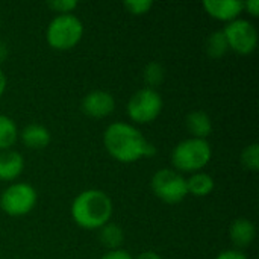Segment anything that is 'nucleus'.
<instances>
[{"instance_id":"8","label":"nucleus","mask_w":259,"mask_h":259,"mask_svg":"<svg viewBox=\"0 0 259 259\" xmlns=\"http://www.w3.org/2000/svg\"><path fill=\"white\" fill-rule=\"evenodd\" d=\"M229 50L237 52L238 55H250L258 46V30L249 21L237 18L228 23L223 29Z\"/></svg>"},{"instance_id":"7","label":"nucleus","mask_w":259,"mask_h":259,"mask_svg":"<svg viewBox=\"0 0 259 259\" xmlns=\"http://www.w3.org/2000/svg\"><path fill=\"white\" fill-rule=\"evenodd\" d=\"M36 191L32 185L17 182L9 185L0 196V208L12 217L29 214L36 205Z\"/></svg>"},{"instance_id":"18","label":"nucleus","mask_w":259,"mask_h":259,"mask_svg":"<svg viewBox=\"0 0 259 259\" xmlns=\"http://www.w3.org/2000/svg\"><path fill=\"white\" fill-rule=\"evenodd\" d=\"M229 50L226 36L223 33V30H217L214 33H211L206 39V53L208 56L219 59L222 56H225Z\"/></svg>"},{"instance_id":"5","label":"nucleus","mask_w":259,"mask_h":259,"mask_svg":"<svg viewBox=\"0 0 259 259\" xmlns=\"http://www.w3.org/2000/svg\"><path fill=\"white\" fill-rule=\"evenodd\" d=\"M150 185L155 196L159 200L170 205L181 203L188 196L187 179L176 170H170V168L158 170L153 175Z\"/></svg>"},{"instance_id":"4","label":"nucleus","mask_w":259,"mask_h":259,"mask_svg":"<svg viewBox=\"0 0 259 259\" xmlns=\"http://www.w3.org/2000/svg\"><path fill=\"white\" fill-rule=\"evenodd\" d=\"M83 36V24L73 14L56 15L47 27V42L52 49L65 52L76 47Z\"/></svg>"},{"instance_id":"3","label":"nucleus","mask_w":259,"mask_h":259,"mask_svg":"<svg viewBox=\"0 0 259 259\" xmlns=\"http://www.w3.org/2000/svg\"><path fill=\"white\" fill-rule=\"evenodd\" d=\"M212 158V149L208 140L187 138L181 141L173 153L171 164L182 173H197L209 164Z\"/></svg>"},{"instance_id":"11","label":"nucleus","mask_w":259,"mask_h":259,"mask_svg":"<svg viewBox=\"0 0 259 259\" xmlns=\"http://www.w3.org/2000/svg\"><path fill=\"white\" fill-rule=\"evenodd\" d=\"M24 168V159L21 153L14 150L0 152V181H15Z\"/></svg>"},{"instance_id":"27","label":"nucleus","mask_w":259,"mask_h":259,"mask_svg":"<svg viewBox=\"0 0 259 259\" xmlns=\"http://www.w3.org/2000/svg\"><path fill=\"white\" fill-rule=\"evenodd\" d=\"M5 90H6V76H5V73L0 70V97L3 96Z\"/></svg>"},{"instance_id":"24","label":"nucleus","mask_w":259,"mask_h":259,"mask_svg":"<svg viewBox=\"0 0 259 259\" xmlns=\"http://www.w3.org/2000/svg\"><path fill=\"white\" fill-rule=\"evenodd\" d=\"M215 259H247V256L240 252V250H235V249H231V250H225L222 252L220 255H217Z\"/></svg>"},{"instance_id":"9","label":"nucleus","mask_w":259,"mask_h":259,"mask_svg":"<svg viewBox=\"0 0 259 259\" xmlns=\"http://www.w3.org/2000/svg\"><path fill=\"white\" fill-rule=\"evenodd\" d=\"M115 109V100L111 93L96 90L88 93L82 100V111L93 118H105Z\"/></svg>"},{"instance_id":"23","label":"nucleus","mask_w":259,"mask_h":259,"mask_svg":"<svg viewBox=\"0 0 259 259\" xmlns=\"http://www.w3.org/2000/svg\"><path fill=\"white\" fill-rule=\"evenodd\" d=\"M100 259H134L131 256V253L129 252H126V250H121V249H117V250H109V252H106L103 256Z\"/></svg>"},{"instance_id":"19","label":"nucleus","mask_w":259,"mask_h":259,"mask_svg":"<svg viewBox=\"0 0 259 259\" xmlns=\"http://www.w3.org/2000/svg\"><path fill=\"white\" fill-rule=\"evenodd\" d=\"M143 76H144V82H146L147 88L155 90V87L161 85L164 80V76H165L164 67L159 62H149L144 68Z\"/></svg>"},{"instance_id":"22","label":"nucleus","mask_w":259,"mask_h":259,"mask_svg":"<svg viewBox=\"0 0 259 259\" xmlns=\"http://www.w3.org/2000/svg\"><path fill=\"white\" fill-rule=\"evenodd\" d=\"M47 6L56 12H59V15L62 14H70L77 8V2L74 0H55V2H49Z\"/></svg>"},{"instance_id":"28","label":"nucleus","mask_w":259,"mask_h":259,"mask_svg":"<svg viewBox=\"0 0 259 259\" xmlns=\"http://www.w3.org/2000/svg\"><path fill=\"white\" fill-rule=\"evenodd\" d=\"M6 56H8V49H6V46L0 41V62H3V61L6 59Z\"/></svg>"},{"instance_id":"10","label":"nucleus","mask_w":259,"mask_h":259,"mask_svg":"<svg viewBox=\"0 0 259 259\" xmlns=\"http://www.w3.org/2000/svg\"><path fill=\"white\" fill-rule=\"evenodd\" d=\"M205 11L220 21H234L244 11V2L240 0H206L203 2Z\"/></svg>"},{"instance_id":"26","label":"nucleus","mask_w":259,"mask_h":259,"mask_svg":"<svg viewBox=\"0 0 259 259\" xmlns=\"http://www.w3.org/2000/svg\"><path fill=\"white\" fill-rule=\"evenodd\" d=\"M137 259H162L156 252H152V250H147V252H143L140 253Z\"/></svg>"},{"instance_id":"15","label":"nucleus","mask_w":259,"mask_h":259,"mask_svg":"<svg viewBox=\"0 0 259 259\" xmlns=\"http://www.w3.org/2000/svg\"><path fill=\"white\" fill-rule=\"evenodd\" d=\"M215 187V182L212 179L211 175L208 173H193L188 179H187V190L188 194H193L196 197H206L208 194L212 193Z\"/></svg>"},{"instance_id":"21","label":"nucleus","mask_w":259,"mask_h":259,"mask_svg":"<svg viewBox=\"0 0 259 259\" xmlns=\"http://www.w3.org/2000/svg\"><path fill=\"white\" fill-rule=\"evenodd\" d=\"M123 6L132 15H144V14H147L152 9L153 3L152 2H147V0H138V2L137 0H132V2H124Z\"/></svg>"},{"instance_id":"1","label":"nucleus","mask_w":259,"mask_h":259,"mask_svg":"<svg viewBox=\"0 0 259 259\" xmlns=\"http://www.w3.org/2000/svg\"><path fill=\"white\" fill-rule=\"evenodd\" d=\"M103 144L108 153L123 164H132L156 153V147L149 143L135 126L121 121L112 123L106 127Z\"/></svg>"},{"instance_id":"25","label":"nucleus","mask_w":259,"mask_h":259,"mask_svg":"<svg viewBox=\"0 0 259 259\" xmlns=\"http://www.w3.org/2000/svg\"><path fill=\"white\" fill-rule=\"evenodd\" d=\"M244 9L249 11V14L252 17H258L259 15V2L258 0H249L244 3Z\"/></svg>"},{"instance_id":"14","label":"nucleus","mask_w":259,"mask_h":259,"mask_svg":"<svg viewBox=\"0 0 259 259\" xmlns=\"http://www.w3.org/2000/svg\"><path fill=\"white\" fill-rule=\"evenodd\" d=\"M52 137L47 127L41 124H29L21 132V141L26 147L33 150H41L49 146Z\"/></svg>"},{"instance_id":"2","label":"nucleus","mask_w":259,"mask_h":259,"mask_svg":"<svg viewBox=\"0 0 259 259\" xmlns=\"http://www.w3.org/2000/svg\"><path fill=\"white\" fill-rule=\"evenodd\" d=\"M114 212L111 197L100 190H85L71 203V217L83 229H100Z\"/></svg>"},{"instance_id":"13","label":"nucleus","mask_w":259,"mask_h":259,"mask_svg":"<svg viewBox=\"0 0 259 259\" xmlns=\"http://www.w3.org/2000/svg\"><path fill=\"white\" fill-rule=\"evenodd\" d=\"M187 127L190 134L193 135L191 138H199V140H206L211 132H212V121L211 117L205 111H193L187 115Z\"/></svg>"},{"instance_id":"20","label":"nucleus","mask_w":259,"mask_h":259,"mask_svg":"<svg viewBox=\"0 0 259 259\" xmlns=\"http://www.w3.org/2000/svg\"><path fill=\"white\" fill-rule=\"evenodd\" d=\"M241 164L246 170L258 171L259 168V146L256 143H252L247 146L241 153Z\"/></svg>"},{"instance_id":"6","label":"nucleus","mask_w":259,"mask_h":259,"mask_svg":"<svg viewBox=\"0 0 259 259\" xmlns=\"http://www.w3.org/2000/svg\"><path fill=\"white\" fill-rule=\"evenodd\" d=\"M162 111V97L156 90L141 88L127 102V115L138 124L152 123Z\"/></svg>"},{"instance_id":"16","label":"nucleus","mask_w":259,"mask_h":259,"mask_svg":"<svg viewBox=\"0 0 259 259\" xmlns=\"http://www.w3.org/2000/svg\"><path fill=\"white\" fill-rule=\"evenodd\" d=\"M100 241L109 250H117L124 241V232L118 225L106 223L103 228H100Z\"/></svg>"},{"instance_id":"12","label":"nucleus","mask_w":259,"mask_h":259,"mask_svg":"<svg viewBox=\"0 0 259 259\" xmlns=\"http://www.w3.org/2000/svg\"><path fill=\"white\" fill-rule=\"evenodd\" d=\"M229 237L231 241L234 243L235 247L238 249H246L249 247L256 237V228L255 225L247 220V219H237L229 229Z\"/></svg>"},{"instance_id":"17","label":"nucleus","mask_w":259,"mask_h":259,"mask_svg":"<svg viewBox=\"0 0 259 259\" xmlns=\"http://www.w3.org/2000/svg\"><path fill=\"white\" fill-rule=\"evenodd\" d=\"M17 137L18 129L15 121L8 115L0 114V152L9 150V147L14 146V143L17 141Z\"/></svg>"}]
</instances>
